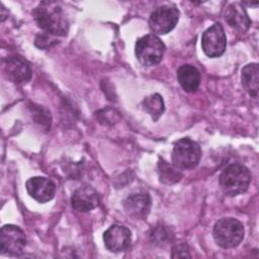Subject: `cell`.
Masks as SVG:
<instances>
[{
  "label": "cell",
  "instance_id": "cell-1",
  "mask_svg": "<svg viewBox=\"0 0 259 259\" xmlns=\"http://www.w3.org/2000/svg\"><path fill=\"white\" fill-rule=\"evenodd\" d=\"M35 22L44 32L64 36L69 29L68 20L59 3L54 1H42L32 11Z\"/></svg>",
  "mask_w": 259,
  "mask_h": 259
},
{
  "label": "cell",
  "instance_id": "cell-2",
  "mask_svg": "<svg viewBox=\"0 0 259 259\" xmlns=\"http://www.w3.org/2000/svg\"><path fill=\"white\" fill-rule=\"evenodd\" d=\"M251 182V173L242 164H231L220 176V185L225 194L236 196L244 193Z\"/></svg>",
  "mask_w": 259,
  "mask_h": 259
},
{
  "label": "cell",
  "instance_id": "cell-3",
  "mask_svg": "<svg viewBox=\"0 0 259 259\" xmlns=\"http://www.w3.org/2000/svg\"><path fill=\"white\" fill-rule=\"evenodd\" d=\"M243 224L234 218H223L213 227V238L219 246L225 249L238 246L244 238Z\"/></svg>",
  "mask_w": 259,
  "mask_h": 259
},
{
  "label": "cell",
  "instance_id": "cell-4",
  "mask_svg": "<svg viewBox=\"0 0 259 259\" xmlns=\"http://www.w3.org/2000/svg\"><path fill=\"white\" fill-rule=\"evenodd\" d=\"M201 157L199 145L189 138L178 140L172 151L173 164L181 169H192L197 166Z\"/></svg>",
  "mask_w": 259,
  "mask_h": 259
},
{
  "label": "cell",
  "instance_id": "cell-5",
  "mask_svg": "<svg viewBox=\"0 0 259 259\" xmlns=\"http://www.w3.org/2000/svg\"><path fill=\"white\" fill-rule=\"evenodd\" d=\"M165 52L163 41L155 34H147L140 37L136 42V56L139 62L147 67L161 62Z\"/></svg>",
  "mask_w": 259,
  "mask_h": 259
},
{
  "label": "cell",
  "instance_id": "cell-6",
  "mask_svg": "<svg viewBox=\"0 0 259 259\" xmlns=\"http://www.w3.org/2000/svg\"><path fill=\"white\" fill-rule=\"evenodd\" d=\"M26 239L23 231L14 225H5L0 232V249L3 254L19 256L23 253Z\"/></svg>",
  "mask_w": 259,
  "mask_h": 259
},
{
  "label": "cell",
  "instance_id": "cell-7",
  "mask_svg": "<svg viewBox=\"0 0 259 259\" xmlns=\"http://www.w3.org/2000/svg\"><path fill=\"white\" fill-rule=\"evenodd\" d=\"M179 19V11L171 5H163L156 8L150 16L149 25L151 30L157 34H166L170 32Z\"/></svg>",
  "mask_w": 259,
  "mask_h": 259
},
{
  "label": "cell",
  "instance_id": "cell-8",
  "mask_svg": "<svg viewBox=\"0 0 259 259\" xmlns=\"http://www.w3.org/2000/svg\"><path fill=\"white\" fill-rule=\"evenodd\" d=\"M227 37L223 26L215 22L209 26L201 36V47L204 54L210 58H217L225 53Z\"/></svg>",
  "mask_w": 259,
  "mask_h": 259
},
{
  "label": "cell",
  "instance_id": "cell-9",
  "mask_svg": "<svg viewBox=\"0 0 259 259\" xmlns=\"http://www.w3.org/2000/svg\"><path fill=\"white\" fill-rule=\"evenodd\" d=\"M103 241L106 249L110 252H122L131 245L132 233L124 226L112 225L104 232Z\"/></svg>",
  "mask_w": 259,
  "mask_h": 259
},
{
  "label": "cell",
  "instance_id": "cell-10",
  "mask_svg": "<svg viewBox=\"0 0 259 259\" xmlns=\"http://www.w3.org/2000/svg\"><path fill=\"white\" fill-rule=\"evenodd\" d=\"M26 190L28 194L38 202H47L54 198L56 193L55 183L42 176L31 177L26 181Z\"/></svg>",
  "mask_w": 259,
  "mask_h": 259
},
{
  "label": "cell",
  "instance_id": "cell-11",
  "mask_svg": "<svg viewBox=\"0 0 259 259\" xmlns=\"http://www.w3.org/2000/svg\"><path fill=\"white\" fill-rule=\"evenodd\" d=\"M4 72L7 78L16 84L26 83L31 78L29 65L18 56H10L4 61Z\"/></svg>",
  "mask_w": 259,
  "mask_h": 259
},
{
  "label": "cell",
  "instance_id": "cell-12",
  "mask_svg": "<svg viewBox=\"0 0 259 259\" xmlns=\"http://www.w3.org/2000/svg\"><path fill=\"white\" fill-rule=\"evenodd\" d=\"M100 202L97 191L91 186H81L76 189L71 197L72 207L81 212L89 211L98 206Z\"/></svg>",
  "mask_w": 259,
  "mask_h": 259
},
{
  "label": "cell",
  "instance_id": "cell-13",
  "mask_svg": "<svg viewBox=\"0 0 259 259\" xmlns=\"http://www.w3.org/2000/svg\"><path fill=\"white\" fill-rule=\"evenodd\" d=\"M123 208L125 212L133 218L143 219L145 218L151 207V198L148 193L138 192L130 194L123 200Z\"/></svg>",
  "mask_w": 259,
  "mask_h": 259
},
{
  "label": "cell",
  "instance_id": "cell-14",
  "mask_svg": "<svg viewBox=\"0 0 259 259\" xmlns=\"http://www.w3.org/2000/svg\"><path fill=\"white\" fill-rule=\"evenodd\" d=\"M224 18L230 26L243 32L251 25V19L247 11L240 3H231L228 5L224 11Z\"/></svg>",
  "mask_w": 259,
  "mask_h": 259
},
{
  "label": "cell",
  "instance_id": "cell-15",
  "mask_svg": "<svg viewBox=\"0 0 259 259\" xmlns=\"http://www.w3.org/2000/svg\"><path fill=\"white\" fill-rule=\"evenodd\" d=\"M177 80L180 86L186 92H194L200 83V73L192 65H182L177 70Z\"/></svg>",
  "mask_w": 259,
  "mask_h": 259
},
{
  "label": "cell",
  "instance_id": "cell-16",
  "mask_svg": "<svg viewBox=\"0 0 259 259\" xmlns=\"http://www.w3.org/2000/svg\"><path fill=\"white\" fill-rule=\"evenodd\" d=\"M242 84L252 97L258 96L259 91V67L257 63L246 65L242 69Z\"/></svg>",
  "mask_w": 259,
  "mask_h": 259
},
{
  "label": "cell",
  "instance_id": "cell-17",
  "mask_svg": "<svg viewBox=\"0 0 259 259\" xmlns=\"http://www.w3.org/2000/svg\"><path fill=\"white\" fill-rule=\"evenodd\" d=\"M158 173L160 181L164 184H174L182 177V173L179 168L164 160H160L158 164Z\"/></svg>",
  "mask_w": 259,
  "mask_h": 259
},
{
  "label": "cell",
  "instance_id": "cell-18",
  "mask_svg": "<svg viewBox=\"0 0 259 259\" xmlns=\"http://www.w3.org/2000/svg\"><path fill=\"white\" fill-rule=\"evenodd\" d=\"M142 106L144 110L152 116L153 120H157L163 114L165 109L164 100L158 93L146 97L142 102Z\"/></svg>",
  "mask_w": 259,
  "mask_h": 259
},
{
  "label": "cell",
  "instance_id": "cell-19",
  "mask_svg": "<svg viewBox=\"0 0 259 259\" xmlns=\"http://www.w3.org/2000/svg\"><path fill=\"white\" fill-rule=\"evenodd\" d=\"M150 237L154 243L158 245H162L172 241L174 234L170 228L163 225H159L153 228Z\"/></svg>",
  "mask_w": 259,
  "mask_h": 259
},
{
  "label": "cell",
  "instance_id": "cell-20",
  "mask_svg": "<svg viewBox=\"0 0 259 259\" xmlns=\"http://www.w3.org/2000/svg\"><path fill=\"white\" fill-rule=\"evenodd\" d=\"M172 257L173 258H190L191 255L189 253L188 246L184 244H179L174 246L172 249Z\"/></svg>",
  "mask_w": 259,
  "mask_h": 259
}]
</instances>
